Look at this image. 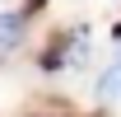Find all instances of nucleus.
Masks as SVG:
<instances>
[{"label": "nucleus", "mask_w": 121, "mask_h": 117, "mask_svg": "<svg viewBox=\"0 0 121 117\" xmlns=\"http://www.w3.org/2000/svg\"><path fill=\"white\" fill-rule=\"evenodd\" d=\"M98 98L121 103V66H112V70H103V75H98Z\"/></svg>", "instance_id": "2"}, {"label": "nucleus", "mask_w": 121, "mask_h": 117, "mask_svg": "<svg viewBox=\"0 0 121 117\" xmlns=\"http://www.w3.org/2000/svg\"><path fill=\"white\" fill-rule=\"evenodd\" d=\"M23 42V19L19 14H0V52H14Z\"/></svg>", "instance_id": "1"}, {"label": "nucleus", "mask_w": 121, "mask_h": 117, "mask_svg": "<svg viewBox=\"0 0 121 117\" xmlns=\"http://www.w3.org/2000/svg\"><path fill=\"white\" fill-rule=\"evenodd\" d=\"M117 66H121V52H117Z\"/></svg>", "instance_id": "3"}]
</instances>
